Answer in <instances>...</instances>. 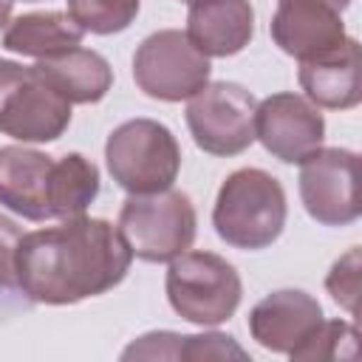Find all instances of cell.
Listing matches in <instances>:
<instances>
[{
	"label": "cell",
	"mask_w": 362,
	"mask_h": 362,
	"mask_svg": "<svg viewBox=\"0 0 362 362\" xmlns=\"http://www.w3.org/2000/svg\"><path fill=\"white\" fill-rule=\"evenodd\" d=\"M11 8H14V0H0V31L8 25V20H11Z\"/></svg>",
	"instance_id": "26"
},
{
	"label": "cell",
	"mask_w": 362,
	"mask_h": 362,
	"mask_svg": "<svg viewBox=\"0 0 362 362\" xmlns=\"http://www.w3.org/2000/svg\"><path fill=\"white\" fill-rule=\"evenodd\" d=\"M178 359L201 362V359H249V351L235 342V337L223 331H204V334H181Z\"/></svg>",
	"instance_id": "22"
},
{
	"label": "cell",
	"mask_w": 362,
	"mask_h": 362,
	"mask_svg": "<svg viewBox=\"0 0 362 362\" xmlns=\"http://www.w3.org/2000/svg\"><path fill=\"white\" fill-rule=\"evenodd\" d=\"M25 3H37V0H25Z\"/></svg>",
	"instance_id": "29"
},
{
	"label": "cell",
	"mask_w": 362,
	"mask_h": 362,
	"mask_svg": "<svg viewBox=\"0 0 362 362\" xmlns=\"http://www.w3.org/2000/svg\"><path fill=\"white\" fill-rule=\"evenodd\" d=\"M184 34L204 57H235L255 37V8L249 0H192Z\"/></svg>",
	"instance_id": "14"
},
{
	"label": "cell",
	"mask_w": 362,
	"mask_h": 362,
	"mask_svg": "<svg viewBox=\"0 0 362 362\" xmlns=\"http://www.w3.org/2000/svg\"><path fill=\"white\" fill-rule=\"evenodd\" d=\"M54 156L25 144L0 147V206L25 221H51Z\"/></svg>",
	"instance_id": "13"
},
{
	"label": "cell",
	"mask_w": 362,
	"mask_h": 362,
	"mask_svg": "<svg viewBox=\"0 0 362 362\" xmlns=\"http://www.w3.org/2000/svg\"><path fill=\"white\" fill-rule=\"evenodd\" d=\"M20 226L0 215V288H17V246H20Z\"/></svg>",
	"instance_id": "24"
},
{
	"label": "cell",
	"mask_w": 362,
	"mask_h": 362,
	"mask_svg": "<svg viewBox=\"0 0 362 362\" xmlns=\"http://www.w3.org/2000/svg\"><path fill=\"white\" fill-rule=\"evenodd\" d=\"M322 3H328V6H334L337 11H345V8L351 6V0H322Z\"/></svg>",
	"instance_id": "27"
},
{
	"label": "cell",
	"mask_w": 362,
	"mask_h": 362,
	"mask_svg": "<svg viewBox=\"0 0 362 362\" xmlns=\"http://www.w3.org/2000/svg\"><path fill=\"white\" fill-rule=\"evenodd\" d=\"M325 288L339 308H345L351 317L359 314V291H362V252H359V246H351L339 260H334L331 272L325 274Z\"/></svg>",
	"instance_id": "21"
},
{
	"label": "cell",
	"mask_w": 362,
	"mask_h": 362,
	"mask_svg": "<svg viewBox=\"0 0 362 362\" xmlns=\"http://www.w3.org/2000/svg\"><path fill=\"white\" fill-rule=\"evenodd\" d=\"M212 65L184 31L161 28L144 37L133 54V79L139 90L158 102H181L209 82Z\"/></svg>",
	"instance_id": "7"
},
{
	"label": "cell",
	"mask_w": 362,
	"mask_h": 362,
	"mask_svg": "<svg viewBox=\"0 0 362 362\" xmlns=\"http://www.w3.org/2000/svg\"><path fill=\"white\" fill-rule=\"evenodd\" d=\"M65 3H68V17L82 31L99 37L130 28L141 8V0H65Z\"/></svg>",
	"instance_id": "20"
},
{
	"label": "cell",
	"mask_w": 362,
	"mask_h": 362,
	"mask_svg": "<svg viewBox=\"0 0 362 362\" xmlns=\"http://www.w3.org/2000/svg\"><path fill=\"white\" fill-rule=\"evenodd\" d=\"M99 195V167L82 153H65L54 158L51 173V218L65 221L85 215Z\"/></svg>",
	"instance_id": "18"
},
{
	"label": "cell",
	"mask_w": 362,
	"mask_h": 362,
	"mask_svg": "<svg viewBox=\"0 0 362 362\" xmlns=\"http://www.w3.org/2000/svg\"><path fill=\"white\" fill-rule=\"evenodd\" d=\"M257 99L238 82H206L187 99V127L198 150L221 158L240 156L255 141Z\"/></svg>",
	"instance_id": "6"
},
{
	"label": "cell",
	"mask_w": 362,
	"mask_h": 362,
	"mask_svg": "<svg viewBox=\"0 0 362 362\" xmlns=\"http://www.w3.org/2000/svg\"><path fill=\"white\" fill-rule=\"evenodd\" d=\"M255 139L283 164H300L325 141V119L305 96L283 90L255 107Z\"/></svg>",
	"instance_id": "9"
},
{
	"label": "cell",
	"mask_w": 362,
	"mask_h": 362,
	"mask_svg": "<svg viewBox=\"0 0 362 362\" xmlns=\"http://www.w3.org/2000/svg\"><path fill=\"white\" fill-rule=\"evenodd\" d=\"M133 263L119 226L105 218H65L20 238L17 288L42 305H74L116 288Z\"/></svg>",
	"instance_id": "1"
},
{
	"label": "cell",
	"mask_w": 362,
	"mask_h": 362,
	"mask_svg": "<svg viewBox=\"0 0 362 362\" xmlns=\"http://www.w3.org/2000/svg\"><path fill=\"white\" fill-rule=\"evenodd\" d=\"M359 156L345 147H320L300 161V201L322 226H348L362 215Z\"/></svg>",
	"instance_id": "8"
},
{
	"label": "cell",
	"mask_w": 362,
	"mask_h": 362,
	"mask_svg": "<svg viewBox=\"0 0 362 362\" xmlns=\"http://www.w3.org/2000/svg\"><path fill=\"white\" fill-rule=\"evenodd\" d=\"M359 331L345 320H322L288 356L300 362L317 359H356Z\"/></svg>",
	"instance_id": "19"
},
{
	"label": "cell",
	"mask_w": 362,
	"mask_h": 362,
	"mask_svg": "<svg viewBox=\"0 0 362 362\" xmlns=\"http://www.w3.org/2000/svg\"><path fill=\"white\" fill-rule=\"evenodd\" d=\"M71 124V102L54 90L34 65L8 93L0 110V133L20 144L57 141Z\"/></svg>",
	"instance_id": "10"
},
{
	"label": "cell",
	"mask_w": 362,
	"mask_h": 362,
	"mask_svg": "<svg viewBox=\"0 0 362 362\" xmlns=\"http://www.w3.org/2000/svg\"><path fill=\"white\" fill-rule=\"evenodd\" d=\"M25 65L14 62V59H0V110H3V102L8 99V93L17 88V82L25 76Z\"/></svg>",
	"instance_id": "25"
},
{
	"label": "cell",
	"mask_w": 362,
	"mask_h": 362,
	"mask_svg": "<svg viewBox=\"0 0 362 362\" xmlns=\"http://www.w3.org/2000/svg\"><path fill=\"white\" fill-rule=\"evenodd\" d=\"M116 226L133 257L144 263H170L192 246L198 212L187 192L170 187L150 195H127Z\"/></svg>",
	"instance_id": "4"
},
{
	"label": "cell",
	"mask_w": 362,
	"mask_h": 362,
	"mask_svg": "<svg viewBox=\"0 0 362 362\" xmlns=\"http://www.w3.org/2000/svg\"><path fill=\"white\" fill-rule=\"evenodd\" d=\"M164 291L178 317L192 325L226 322L243 297L238 269L215 252H181L170 260Z\"/></svg>",
	"instance_id": "5"
},
{
	"label": "cell",
	"mask_w": 362,
	"mask_h": 362,
	"mask_svg": "<svg viewBox=\"0 0 362 362\" xmlns=\"http://www.w3.org/2000/svg\"><path fill=\"white\" fill-rule=\"evenodd\" d=\"M286 218V189L260 167H240L229 173L212 206V226L218 238L243 252L269 249L283 235Z\"/></svg>",
	"instance_id": "2"
},
{
	"label": "cell",
	"mask_w": 362,
	"mask_h": 362,
	"mask_svg": "<svg viewBox=\"0 0 362 362\" xmlns=\"http://www.w3.org/2000/svg\"><path fill=\"white\" fill-rule=\"evenodd\" d=\"M181 348V334L175 331H150L133 339L124 351L122 359H178Z\"/></svg>",
	"instance_id": "23"
},
{
	"label": "cell",
	"mask_w": 362,
	"mask_h": 362,
	"mask_svg": "<svg viewBox=\"0 0 362 362\" xmlns=\"http://www.w3.org/2000/svg\"><path fill=\"white\" fill-rule=\"evenodd\" d=\"M34 71L59 90L71 105H96L113 88V68L110 62L93 48H71L57 57L37 59Z\"/></svg>",
	"instance_id": "16"
},
{
	"label": "cell",
	"mask_w": 362,
	"mask_h": 362,
	"mask_svg": "<svg viewBox=\"0 0 362 362\" xmlns=\"http://www.w3.org/2000/svg\"><path fill=\"white\" fill-rule=\"evenodd\" d=\"M274 45L294 59H314L348 40L342 11L322 0H280L269 23Z\"/></svg>",
	"instance_id": "11"
},
{
	"label": "cell",
	"mask_w": 362,
	"mask_h": 362,
	"mask_svg": "<svg viewBox=\"0 0 362 362\" xmlns=\"http://www.w3.org/2000/svg\"><path fill=\"white\" fill-rule=\"evenodd\" d=\"M85 31L65 11H28L8 20L3 31V48L20 57H57L82 45Z\"/></svg>",
	"instance_id": "17"
},
{
	"label": "cell",
	"mask_w": 362,
	"mask_h": 362,
	"mask_svg": "<svg viewBox=\"0 0 362 362\" xmlns=\"http://www.w3.org/2000/svg\"><path fill=\"white\" fill-rule=\"evenodd\" d=\"M305 99L328 110H351L362 99L359 88V42L348 37L339 48L303 59L297 71Z\"/></svg>",
	"instance_id": "15"
},
{
	"label": "cell",
	"mask_w": 362,
	"mask_h": 362,
	"mask_svg": "<svg viewBox=\"0 0 362 362\" xmlns=\"http://www.w3.org/2000/svg\"><path fill=\"white\" fill-rule=\"evenodd\" d=\"M105 164L110 178L127 195H150L175 184L181 147L167 124L139 116L110 130L105 141Z\"/></svg>",
	"instance_id": "3"
},
{
	"label": "cell",
	"mask_w": 362,
	"mask_h": 362,
	"mask_svg": "<svg viewBox=\"0 0 362 362\" xmlns=\"http://www.w3.org/2000/svg\"><path fill=\"white\" fill-rule=\"evenodd\" d=\"M322 320V305L314 294L303 288H277L252 305L249 334L272 354H291Z\"/></svg>",
	"instance_id": "12"
},
{
	"label": "cell",
	"mask_w": 362,
	"mask_h": 362,
	"mask_svg": "<svg viewBox=\"0 0 362 362\" xmlns=\"http://www.w3.org/2000/svg\"><path fill=\"white\" fill-rule=\"evenodd\" d=\"M181 3H187V6H189V3H192V0H181Z\"/></svg>",
	"instance_id": "28"
}]
</instances>
